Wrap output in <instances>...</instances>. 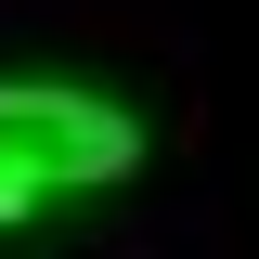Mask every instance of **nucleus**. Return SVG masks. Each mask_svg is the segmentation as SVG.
<instances>
[{"mask_svg":"<svg viewBox=\"0 0 259 259\" xmlns=\"http://www.w3.org/2000/svg\"><path fill=\"white\" fill-rule=\"evenodd\" d=\"M117 168H143V117L130 104L52 91V78H0V233L26 207H52V194H78V182H117Z\"/></svg>","mask_w":259,"mask_h":259,"instance_id":"f257e3e1","label":"nucleus"}]
</instances>
